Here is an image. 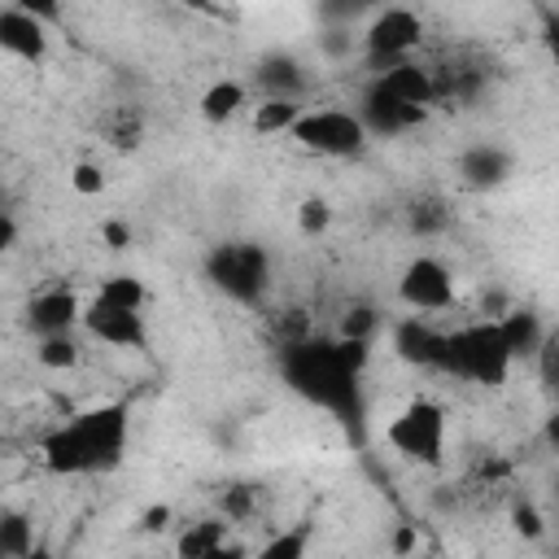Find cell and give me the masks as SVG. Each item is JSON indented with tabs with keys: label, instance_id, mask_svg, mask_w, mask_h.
I'll return each instance as SVG.
<instances>
[{
	"label": "cell",
	"instance_id": "cell-9",
	"mask_svg": "<svg viewBox=\"0 0 559 559\" xmlns=\"http://www.w3.org/2000/svg\"><path fill=\"white\" fill-rule=\"evenodd\" d=\"M83 310H87V301L79 297V288L52 284V288H39V293L26 301V328L35 332V341H44V336H66V332H83Z\"/></svg>",
	"mask_w": 559,
	"mask_h": 559
},
{
	"label": "cell",
	"instance_id": "cell-1",
	"mask_svg": "<svg viewBox=\"0 0 559 559\" xmlns=\"http://www.w3.org/2000/svg\"><path fill=\"white\" fill-rule=\"evenodd\" d=\"M280 380L314 411L358 424L362 419V367L367 341L349 336H293L280 345Z\"/></svg>",
	"mask_w": 559,
	"mask_h": 559
},
{
	"label": "cell",
	"instance_id": "cell-30",
	"mask_svg": "<svg viewBox=\"0 0 559 559\" xmlns=\"http://www.w3.org/2000/svg\"><path fill=\"white\" fill-rule=\"evenodd\" d=\"M26 559H52V555H48V550H39V546H35V550H31V555H26Z\"/></svg>",
	"mask_w": 559,
	"mask_h": 559
},
{
	"label": "cell",
	"instance_id": "cell-8",
	"mask_svg": "<svg viewBox=\"0 0 559 559\" xmlns=\"http://www.w3.org/2000/svg\"><path fill=\"white\" fill-rule=\"evenodd\" d=\"M459 297V280L454 271L437 258V253H415L402 275H397V301L411 310V314H445Z\"/></svg>",
	"mask_w": 559,
	"mask_h": 559
},
{
	"label": "cell",
	"instance_id": "cell-16",
	"mask_svg": "<svg viewBox=\"0 0 559 559\" xmlns=\"http://www.w3.org/2000/svg\"><path fill=\"white\" fill-rule=\"evenodd\" d=\"M245 105H249V87H245L240 79H214V83L201 92L197 114H201L210 127H223V122L240 118V114H245Z\"/></svg>",
	"mask_w": 559,
	"mask_h": 559
},
{
	"label": "cell",
	"instance_id": "cell-18",
	"mask_svg": "<svg viewBox=\"0 0 559 559\" xmlns=\"http://www.w3.org/2000/svg\"><path fill=\"white\" fill-rule=\"evenodd\" d=\"M92 297H96V301H105V306L140 310V314H148V301H153L148 284H144L140 275H131V271H114V275H105V280L96 284V293H92Z\"/></svg>",
	"mask_w": 559,
	"mask_h": 559
},
{
	"label": "cell",
	"instance_id": "cell-23",
	"mask_svg": "<svg viewBox=\"0 0 559 559\" xmlns=\"http://www.w3.org/2000/svg\"><path fill=\"white\" fill-rule=\"evenodd\" d=\"M328 227H332V205L323 197H306L297 205V231L301 236H323Z\"/></svg>",
	"mask_w": 559,
	"mask_h": 559
},
{
	"label": "cell",
	"instance_id": "cell-25",
	"mask_svg": "<svg viewBox=\"0 0 559 559\" xmlns=\"http://www.w3.org/2000/svg\"><path fill=\"white\" fill-rule=\"evenodd\" d=\"M537 367H542L546 384H550V389H559V332H550V336H546V345H542V354H537Z\"/></svg>",
	"mask_w": 559,
	"mask_h": 559
},
{
	"label": "cell",
	"instance_id": "cell-10",
	"mask_svg": "<svg viewBox=\"0 0 559 559\" xmlns=\"http://www.w3.org/2000/svg\"><path fill=\"white\" fill-rule=\"evenodd\" d=\"M0 48L13 57V61H26V66H44L48 52H52V35L44 26V17L26 4H4L0 9Z\"/></svg>",
	"mask_w": 559,
	"mask_h": 559
},
{
	"label": "cell",
	"instance_id": "cell-28",
	"mask_svg": "<svg viewBox=\"0 0 559 559\" xmlns=\"http://www.w3.org/2000/svg\"><path fill=\"white\" fill-rule=\"evenodd\" d=\"M546 39H550V61H555V70H559V22L550 26V35H546Z\"/></svg>",
	"mask_w": 559,
	"mask_h": 559
},
{
	"label": "cell",
	"instance_id": "cell-6",
	"mask_svg": "<svg viewBox=\"0 0 559 559\" xmlns=\"http://www.w3.org/2000/svg\"><path fill=\"white\" fill-rule=\"evenodd\" d=\"M205 275L218 293H227L231 301H245V306H258L271 288V258L262 245L253 240H227V245H214L210 258H205Z\"/></svg>",
	"mask_w": 559,
	"mask_h": 559
},
{
	"label": "cell",
	"instance_id": "cell-4",
	"mask_svg": "<svg viewBox=\"0 0 559 559\" xmlns=\"http://www.w3.org/2000/svg\"><path fill=\"white\" fill-rule=\"evenodd\" d=\"M384 445L415 463V467H441L450 450V415L437 397H411L393 419L384 424Z\"/></svg>",
	"mask_w": 559,
	"mask_h": 559
},
{
	"label": "cell",
	"instance_id": "cell-3",
	"mask_svg": "<svg viewBox=\"0 0 559 559\" xmlns=\"http://www.w3.org/2000/svg\"><path fill=\"white\" fill-rule=\"evenodd\" d=\"M515 354L498 328V319H472L459 323L454 332H445V349H441V367L445 376L476 384V389H502L511 380Z\"/></svg>",
	"mask_w": 559,
	"mask_h": 559
},
{
	"label": "cell",
	"instance_id": "cell-21",
	"mask_svg": "<svg viewBox=\"0 0 559 559\" xmlns=\"http://www.w3.org/2000/svg\"><path fill=\"white\" fill-rule=\"evenodd\" d=\"M79 336L74 332H66V336H44V341H35V362L44 367V371H70L74 362H79Z\"/></svg>",
	"mask_w": 559,
	"mask_h": 559
},
{
	"label": "cell",
	"instance_id": "cell-19",
	"mask_svg": "<svg viewBox=\"0 0 559 559\" xmlns=\"http://www.w3.org/2000/svg\"><path fill=\"white\" fill-rule=\"evenodd\" d=\"M310 546H314V524L297 520V524L271 533L262 546H253L249 559H310Z\"/></svg>",
	"mask_w": 559,
	"mask_h": 559
},
{
	"label": "cell",
	"instance_id": "cell-7",
	"mask_svg": "<svg viewBox=\"0 0 559 559\" xmlns=\"http://www.w3.org/2000/svg\"><path fill=\"white\" fill-rule=\"evenodd\" d=\"M424 39V17L415 9H402V4H389V9H376L371 22L362 26V52L389 70V66H402V61H415V48Z\"/></svg>",
	"mask_w": 559,
	"mask_h": 559
},
{
	"label": "cell",
	"instance_id": "cell-27",
	"mask_svg": "<svg viewBox=\"0 0 559 559\" xmlns=\"http://www.w3.org/2000/svg\"><path fill=\"white\" fill-rule=\"evenodd\" d=\"M249 555H253L249 546H240V542H231V537H227L223 546H214V550H210V555H201V559H249Z\"/></svg>",
	"mask_w": 559,
	"mask_h": 559
},
{
	"label": "cell",
	"instance_id": "cell-29",
	"mask_svg": "<svg viewBox=\"0 0 559 559\" xmlns=\"http://www.w3.org/2000/svg\"><path fill=\"white\" fill-rule=\"evenodd\" d=\"M546 437H550V441H559V415L550 419V428H546Z\"/></svg>",
	"mask_w": 559,
	"mask_h": 559
},
{
	"label": "cell",
	"instance_id": "cell-20",
	"mask_svg": "<svg viewBox=\"0 0 559 559\" xmlns=\"http://www.w3.org/2000/svg\"><path fill=\"white\" fill-rule=\"evenodd\" d=\"M231 533H227V524L223 520H192V524H183L179 533H175V559H201V555H210L214 546H223Z\"/></svg>",
	"mask_w": 559,
	"mask_h": 559
},
{
	"label": "cell",
	"instance_id": "cell-15",
	"mask_svg": "<svg viewBox=\"0 0 559 559\" xmlns=\"http://www.w3.org/2000/svg\"><path fill=\"white\" fill-rule=\"evenodd\" d=\"M498 328H502V336H507L515 362H520V358H537L542 345H546V336H550V328L542 323V314L528 310V306H511L507 314H498Z\"/></svg>",
	"mask_w": 559,
	"mask_h": 559
},
{
	"label": "cell",
	"instance_id": "cell-17",
	"mask_svg": "<svg viewBox=\"0 0 559 559\" xmlns=\"http://www.w3.org/2000/svg\"><path fill=\"white\" fill-rule=\"evenodd\" d=\"M301 114H306V100L297 96H262L258 105H249V122L258 135H293Z\"/></svg>",
	"mask_w": 559,
	"mask_h": 559
},
{
	"label": "cell",
	"instance_id": "cell-12",
	"mask_svg": "<svg viewBox=\"0 0 559 559\" xmlns=\"http://www.w3.org/2000/svg\"><path fill=\"white\" fill-rule=\"evenodd\" d=\"M358 118H362V127H367L371 135H406V131H415L428 114L415 109V105H406V100H397L389 87H380V83L371 79L367 92H362V100H358Z\"/></svg>",
	"mask_w": 559,
	"mask_h": 559
},
{
	"label": "cell",
	"instance_id": "cell-26",
	"mask_svg": "<svg viewBox=\"0 0 559 559\" xmlns=\"http://www.w3.org/2000/svg\"><path fill=\"white\" fill-rule=\"evenodd\" d=\"M515 528L528 533V537H542V520H537V511H533V507H515Z\"/></svg>",
	"mask_w": 559,
	"mask_h": 559
},
{
	"label": "cell",
	"instance_id": "cell-11",
	"mask_svg": "<svg viewBox=\"0 0 559 559\" xmlns=\"http://www.w3.org/2000/svg\"><path fill=\"white\" fill-rule=\"evenodd\" d=\"M83 332L92 341H100V345H114V349H144L148 345V314L122 310V306H105V301L87 297Z\"/></svg>",
	"mask_w": 559,
	"mask_h": 559
},
{
	"label": "cell",
	"instance_id": "cell-13",
	"mask_svg": "<svg viewBox=\"0 0 559 559\" xmlns=\"http://www.w3.org/2000/svg\"><path fill=\"white\" fill-rule=\"evenodd\" d=\"M511 153L498 148V144H472L459 153V183L472 188V192H489V188H502L511 179Z\"/></svg>",
	"mask_w": 559,
	"mask_h": 559
},
{
	"label": "cell",
	"instance_id": "cell-5",
	"mask_svg": "<svg viewBox=\"0 0 559 559\" xmlns=\"http://www.w3.org/2000/svg\"><path fill=\"white\" fill-rule=\"evenodd\" d=\"M288 140L301 153L341 162V157H358L367 148L371 131L362 127L358 109H345V105H306V114H301V122L293 127Z\"/></svg>",
	"mask_w": 559,
	"mask_h": 559
},
{
	"label": "cell",
	"instance_id": "cell-2",
	"mask_svg": "<svg viewBox=\"0 0 559 559\" xmlns=\"http://www.w3.org/2000/svg\"><path fill=\"white\" fill-rule=\"evenodd\" d=\"M131 397L92 402L39 437V463L52 476H109L127 463L131 428H135Z\"/></svg>",
	"mask_w": 559,
	"mask_h": 559
},
{
	"label": "cell",
	"instance_id": "cell-24",
	"mask_svg": "<svg viewBox=\"0 0 559 559\" xmlns=\"http://www.w3.org/2000/svg\"><path fill=\"white\" fill-rule=\"evenodd\" d=\"M109 188V179H105V170L96 166V162H74L70 166V192H79V197H100Z\"/></svg>",
	"mask_w": 559,
	"mask_h": 559
},
{
	"label": "cell",
	"instance_id": "cell-22",
	"mask_svg": "<svg viewBox=\"0 0 559 559\" xmlns=\"http://www.w3.org/2000/svg\"><path fill=\"white\" fill-rule=\"evenodd\" d=\"M31 550H35L31 515H26V511H4V524H0V555H4V559H26Z\"/></svg>",
	"mask_w": 559,
	"mask_h": 559
},
{
	"label": "cell",
	"instance_id": "cell-14",
	"mask_svg": "<svg viewBox=\"0 0 559 559\" xmlns=\"http://www.w3.org/2000/svg\"><path fill=\"white\" fill-rule=\"evenodd\" d=\"M441 349H445V332H437L424 314H406L393 328V354L415 367H441Z\"/></svg>",
	"mask_w": 559,
	"mask_h": 559
}]
</instances>
